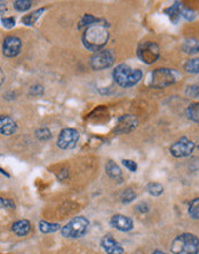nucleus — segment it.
Returning <instances> with one entry per match:
<instances>
[{
	"label": "nucleus",
	"mask_w": 199,
	"mask_h": 254,
	"mask_svg": "<svg viewBox=\"0 0 199 254\" xmlns=\"http://www.w3.org/2000/svg\"><path fill=\"white\" fill-rule=\"evenodd\" d=\"M108 37H110V33H108L106 24L99 21L86 28L83 33L82 41L88 50L98 52L106 45Z\"/></svg>",
	"instance_id": "1"
},
{
	"label": "nucleus",
	"mask_w": 199,
	"mask_h": 254,
	"mask_svg": "<svg viewBox=\"0 0 199 254\" xmlns=\"http://www.w3.org/2000/svg\"><path fill=\"white\" fill-rule=\"evenodd\" d=\"M143 77L141 69H132L127 64H120L113 70V79L122 88H130L137 84Z\"/></svg>",
	"instance_id": "2"
},
{
	"label": "nucleus",
	"mask_w": 199,
	"mask_h": 254,
	"mask_svg": "<svg viewBox=\"0 0 199 254\" xmlns=\"http://www.w3.org/2000/svg\"><path fill=\"white\" fill-rule=\"evenodd\" d=\"M172 254H198L199 238L193 234H181L170 244Z\"/></svg>",
	"instance_id": "3"
},
{
	"label": "nucleus",
	"mask_w": 199,
	"mask_h": 254,
	"mask_svg": "<svg viewBox=\"0 0 199 254\" xmlns=\"http://www.w3.org/2000/svg\"><path fill=\"white\" fill-rule=\"evenodd\" d=\"M90 222L84 216H79L69 221L65 227L61 228V235L65 238H80L88 232Z\"/></svg>",
	"instance_id": "4"
},
{
	"label": "nucleus",
	"mask_w": 199,
	"mask_h": 254,
	"mask_svg": "<svg viewBox=\"0 0 199 254\" xmlns=\"http://www.w3.org/2000/svg\"><path fill=\"white\" fill-rule=\"evenodd\" d=\"M176 80V73L173 69L158 68L152 72L150 84L156 89H163V88H167L175 83Z\"/></svg>",
	"instance_id": "5"
},
{
	"label": "nucleus",
	"mask_w": 199,
	"mask_h": 254,
	"mask_svg": "<svg viewBox=\"0 0 199 254\" xmlns=\"http://www.w3.org/2000/svg\"><path fill=\"white\" fill-rule=\"evenodd\" d=\"M137 56L146 65L156 63L160 57V49L155 42H143L137 48Z\"/></svg>",
	"instance_id": "6"
},
{
	"label": "nucleus",
	"mask_w": 199,
	"mask_h": 254,
	"mask_svg": "<svg viewBox=\"0 0 199 254\" xmlns=\"http://www.w3.org/2000/svg\"><path fill=\"white\" fill-rule=\"evenodd\" d=\"M115 56L112 50H100L95 52L90 58V66L93 70H103L113 65Z\"/></svg>",
	"instance_id": "7"
},
{
	"label": "nucleus",
	"mask_w": 199,
	"mask_h": 254,
	"mask_svg": "<svg viewBox=\"0 0 199 254\" xmlns=\"http://www.w3.org/2000/svg\"><path fill=\"white\" fill-rule=\"evenodd\" d=\"M196 148V144H195L193 141L187 139V137H181L180 140H177L174 142L169 148L170 154L173 155L174 157L176 158H183L188 157L193 154V151Z\"/></svg>",
	"instance_id": "8"
},
{
	"label": "nucleus",
	"mask_w": 199,
	"mask_h": 254,
	"mask_svg": "<svg viewBox=\"0 0 199 254\" xmlns=\"http://www.w3.org/2000/svg\"><path fill=\"white\" fill-rule=\"evenodd\" d=\"M79 139L80 134L78 130L74 128H65L61 130L60 135L58 137L57 146L64 150L73 149L76 146V143L79 142Z\"/></svg>",
	"instance_id": "9"
},
{
	"label": "nucleus",
	"mask_w": 199,
	"mask_h": 254,
	"mask_svg": "<svg viewBox=\"0 0 199 254\" xmlns=\"http://www.w3.org/2000/svg\"><path fill=\"white\" fill-rule=\"evenodd\" d=\"M22 42L16 36H7L5 37L2 43V52L6 57H16L20 54Z\"/></svg>",
	"instance_id": "10"
},
{
	"label": "nucleus",
	"mask_w": 199,
	"mask_h": 254,
	"mask_svg": "<svg viewBox=\"0 0 199 254\" xmlns=\"http://www.w3.org/2000/svg\"><path fill=\"white\" fill-rule=\"evenodd\" d=\"M110 224L111 227H113L114 229H117V230L122 232H128L134 229V222H132L131 218L120 214L113 215V216L111 217Z\"/></svg>",
	"instance_id": "11"
},
{
	"label": "nucleus",
	"mask_w": 199,
	"mask_h": 254,
	"mask_svg": "<svg viewBox=\"0 0 199 254\" xmlns=\"http://www.w3.org/2000/svg\"><path fill=\"white\" fill-rule=\"evenodd\" d=\"M138 122L137 118L132 115H124L119 119L118 125L115 127V132L117 133H121V134H125V133H130L136 128Z\"/></svg>",
	"instance_id": "12"
},
{
	"label": "nucleus",
	"mask_w": 199,
	"mask_h": 254,
	"mask_svg": "<svg viewBox=\"0 0 199 254\" xmlns=\"http://www.w3.org/2000/svg\"><path fill=\"white\" fill-rule=\"evenodd\" d=\"M101 248L104 249V251L106 254H123L124 249L115 241V239L110 235L104 236L101 238Z\"/></svg>",
	"instance_id": "13"
},
{
	"label": "nucleus",
	"mask_w": 199,
	"mask_h": 254,
	"mask_svg": "<svg viewBox=\"0 0 199 254\" xmlns=\"http://www.w3.org/2000/svg\"><path fill=\"white\" fill-rule=\"evenodd\" d=\"M17 130V125L9 116L2 115L0 117V133L5 136H10L15 134Z\"/></svg>",
	"instance_id": "14"
},
{
	"label": "nucleus",
	"mask_w": 199,
	"mask_h": 254,
	"mask_svg": "<svg viewBox=\"0 0 199 254\" xmlns=\"http://www.w3.org/2000/svg\"><path fill=\"white\" fill-rule=\"evenodd\" d=\"M30 229H31L30 222L27 220L16 221L15 223L12 225L13 232L16 236H19V237H24V236H27L30 232Z\"/></svg>",
	"instance_id": "15"
},
{
	"label": "nucleus",
	"mask_w": 199,
	"mask_h": 254,
	"mask_svg": "<svg viewBox=\"0 0 199 254\" xmlns=\"http://www.w3.org/2000/svg\"><path fill=\"white\" fill-rule=\"evenodd\" d=\"M105 170H106V174L108 175V177H111L112 179H120L122 177V171L120 167L117 163H114L113 161H108L106 163V167H105Z\"/></svg>",
	"instance_id": "16"
},
{
	"label": "nucleus",
	"mask_w": 199,
	"mask_h": 254,
	"mask_svg": "<svg viewBox=\"0 0 199 254\" xmlns=\"http://www.w3.org/2000/svg\"><path fill=\"white\" fill-rule=\"evenodd\" d=\"M182 50L188 55H196L199 52V41L195 38H189V40L184 41L182 44Z\"/></svg>",
	"instance_id": "17"
},
{
	"label": "nucleus",
	"mask_w": 199,
	"mask_h": 254,
	"mask_svg": "<svg viewBox=\"0 0 199 254\" xmlns=\"http://www.w3.org/2000/svg\"><path fill=\"white\" fill-rule=\"evenodd\" d=\"M45 10H46V8H40L35 10V12H33L31 14H28V15L23 16L22 19H21V21H22V23L26 24V26H33V24H35V22H36V21L43 15Z\"/></svg>",
	"instance_id": "18"
},
{
	"label": "nucleus",
	"mask_w": 199,
	"mask_h": 254,
	"mask_svg": "<svg viewBox=\"0 0 199 254\" xmlns=\"http://www.w3.org/2000/svg\"><path fill=\"white\" fill-rule=\"evenodd\" d=\"M186 116L189 121L199 124V103L190 104L186 110Z\"/></svg>",
	"instance_id": "19"
},
{
	"label": "nucleus",
	"mask_w": 199,
	"mask_h": 254,
	"mask_svg": "<svg viewBox=\"0 0 199 254\" xmlns=\"http://www.w3.org/2000/svg\"><path fill=\"white\" fill-rule=\"evenodd\" d=\"M181 9H182V6H181V3L179 2H175L172 7L166 9L167 15L169 16V19L172 20L174 23H177V21H179L181 17Z\"/></svg>",
	"instance_id": "20"
},
{
	"label": "nucleus",
	"mask_w": 199,
	"mask_h": 254,
	"mask_svg": "<svg viewBox=\"0 0 199 254\" xmlns=\"http://www.w3.org/2000/svg\"><path fill=\"white\" fill-rule=\"evenodd\" d=\"M183 69L189 74H199V58H191L184 63Z\"/></svg>",
	"instance_id": "21"
},
{
	"label": "nucleus",
	"mask_w": 199,
	"mask_h": 254,
	"mask_svg": "<svg viewBox=\"0 0 199 254\" xmlns=\"http://www.w3.org/2000/svg\"><path fill=\"white\" fill-rule=\"evenodd\" d=\"M38 228H40V230L43 232V234H52V232L60 230V224L48 223V222L40 221V223H38Z\"/></svg>",
	"instance_id": "22"
},
{
	"label": "nucleus",
	"mask_w": 199,
	"mask_h": 254,
	"mask_svg": "<svg viewBox=\"0 0 199 254\" xmlns=\"http://www.w3.org/2000/svg\"><path fill=\"white\" fill-rule=\"evenodd\" d=\"M188 214L193 220H199V197L191 200L188 207Z\"/></svg>",
	"instance_id": "23"
},
{
	"label": "nucleus",
	"mask_w": 199,
	"mask_h": 254,
	"mask_svg": "<svg viewBox=\"0 0 199 254\" xmlns=\"http://www.w3.org/2000/svg\"><path fill=\"white\" fill-rule=\"evenodd\" d=\"M99 21H100L99 19H97V17L91 15V14H85V15L82 17V20L80 21L78 28L79 29H82V28L85 27V29H86L88 27L92 26V24H95L97 22H99Z\"/></svg>",
	"instance_id": "24"
},
{
	"label": "nucleus",
	"mask_w": 199,
	"mask_h": 254,
	"mask_svg": "<svg viewBox=\"0 0 199 254\" xmlns=\"http://www.w3.org/2000/svg\"><path fill=\"white\" fill-rule=\"evenodd\" d=\"M146 190L150 195L152 196H160L163 193V186L159 183H150L146 186Z\"/></svg>",
	"instance_id": "25"
},
{
	"label": "nucleus",
	"mask_w": 199,
	"mask_h": 254,
	"mask_svg": "<svg viewBox=\"0 0 199 254\" xmlns=\"http://www.w3.org/2000/svg\"><path fill=\"white\" fill-rule=\"evenodd\" d=\"M31 5H33V2L30 0H16L13 6L17 12H27L28 9L31 8Z\"/></svg>",
	"instance_id": "26"
},
{
	"label": "nucleus",
	"mask_w": 199,
	"mask_h": 254,
	"mask_svg": "<svg viewBox=\"0 0 199 254\" xmlns=\"http://www.w3.org/2000/svg\"><path fill=\"white\" fill-rule=\"evenodd\" d=\"M136 199V193L134 192V190H132L131 189H127V190H124L123 192H122V194H121V201H122V203H130V202H132V201H134Z\"/></svg>",
	"instance_id": "27"
},
{
	"label": "nucleus",
	"mask_w": 199,
	"mask_h": 254,
	"mask_svg": "<svg viewBox=\"0 0 199 254\" xmlns=\"http://www.w3.org/2000/svg\"><path fill=\"white\" fill-rule=\"evenodd\" d=\"M36 137L40 141H48L52 139V134L51 130L48 128H40L36 130Z\"/></svg>",
	"instance_id": "28"
},
{
	"label": "nucleus",
	"mask_w": 199,
	"mask_h": 254,
	"mask_svg": "<svg viewBox=\"0 0 199 254\" xmlns=\"http://www.w3.org/2000/svg\"><path fill=\"white\" fill-rule=\"evenodd\" d=\"M186 95L188 97L199 100V84H191V86H188L186 89Z\"/></svg>",
	"instance_id": "29"
},
{
	"label": "nucleus",
	"mask_w": 199,
	"mask_h": 254,
	"mask_svg": "<svg viewBox=\"0 0 199 254\" xmlns=\"http://www.w3.org/2000/svg\"><path fill=\"white\" fill-rule=\"evenodd\" d=\"M0 206H1L2 209H7V210H15V203L13 202L10 199H3L1 197L0 199Z\"/></svg>",
	"instance_id": "30"
},
{
	"label": "nucleus",
	"mask_w": 199,
	"mask_h": 254,
	"mask_svg": "<svg viewBox=\"0 0 199 254\" xmlns=\"http://www.w3.org/2000/svg\"><path fill=\"white\" fill-rule=\"evenodd\" d=\"M44 94V87L40 86V84H36V86H33L29 89V95L34 97H40Z\"/></svg>",
	"instance_id": "31"
},
{
	"label": "nucleus",
	"mask_w": 199,
	"mask_h": 254,
	"mask_svg": "<svg viewBox=\"0 0 199 254\" xmlns=\"http://www.w3.org/2000/svg\"><path fill=\"white\" fill-rule=\"evenodd\" d=\"M181 16H183L184 19L188 21H193L195 17H196V14H195V12H193L191 9L183 8L182 7V9H181Z\"/></svg>",
	"instance_id": "32"
},
{
	"label": "nucleus",
	"mask_w": 199,
	"mask_h": 254,
	"mask_svg": "<svg viewBox=\"0 0 199 254\" xmlns=\"http://www.w3.org/2000/svg\"><path fill=\"white\" fill-rule=\"evenodd\" d=\"M1 23L6 29H12L15 27V19L14 17H2Z\"/></svg>",
	"instance_id": "33"
},
{
	"label": "nucleus",
	"mask_w": 199,
	"mask_h": 254,
	"mask_svg": "<svg viewBox=\"0 0 199 254\" xmlns=\"http://www.w3.org/2000/svg\"><path fill=\"white\" fill-rule=\"evenodd\" d=\"M122 164H123L124 167L127 168L129 171H131V172H136V171H137V164H136L135 161H131V160H123V161H122Z\"/></svg>",
	"instance_id": "34"
},
{
	"label": "nucleus",
	"mask_w": 199,
	"mask_h": 254,
	"mask_svg": "<svg viewBox=\"0 0 199 254\" xmlns=\"http://www.w3.org/2000/svg\"><path fill=\"white\" fill-rule=\"evenodd\" d=\"M135 209H136V211H138V213L144 214V213H148V211H149V206L145 202H142V203L137 204Z\"/></svg>",
	"instance_id": "35"
},
{
	"label": "nucleus",
	"mask_w": 199,
	"mask_h": 254,
	"mask_svg": "<svg viewBox=\"0 0 199 254\" xmlns=\"http://www.w3.org/2000/svg\"><path fill=\"white\" fill-rule=\"evenodd\" d=\"M152 254H167V253L163 251H160V250H156V251L152 252Z\"/></svg>",
	"instance_id": "36"
},
{
	"label": "nucleus",
	"mask_w": 199,
	"mask_h": 254,
	"mask_svg": "<svg viewBox=\"0 0 199 254\" xmlns=\"http://www.w3.org/2000/svg\"><path fill=\"white\" fill-rule=\"evenodd\" d=\"M0 74H1V86L3 84V72L2 70H0Z\"/></svg>",
	"instance_id": "37"
},
{
	"label": "nucleus",
	"mask_w": 199,
	"mask_h": 254,
	"mask_svg": "<svg viewBox=\"0 0 199 254\" xmlns=\"http://www.w3.org/2000/svg\"><path fill=\"white\" fill-rule=\"evenodd\" d=\"M196 147L198 148V150H199V139H198V141H197V143H196Z\"/></svg>",
	"instance_id": "38"
},
{
	"label": "nucleus",
	"mask_w": 199,
	"mask_h": 254,
	"mask_svg": "<svg viewBox=\"0 0 199 254\" xmlns=\"http://www.w3.org/2000/svg\"><path fill=\"white\" fill-rule=\"evenodd\" d=\"M198 81H199V80H198Z\"/></svg>",
	"instance_id": "39"
}]
</instances>
